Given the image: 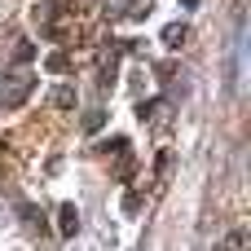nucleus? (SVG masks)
<instances>
[{"label":"nucleus","instance_id":"nucleus-1","mask_svg":"<svg viewBox=\"0 0 251 251\" xmlns=\"http://www.w3.org/2000/svg\"><path fill=\"white\" fill-rule=\"evenodd\" d=\"M31 84H35V71H26V66L4 71V84H0V106H4V110H18V106L31 97Z\"/></svg>","mask_w":251,"mask_h":251},{"label":"nucleus","instance_id":"nucleus-2","mask_svg":"<svg viewBox=\"0 0 251 251\" xmlns=\"http://www.w3.org/2000/svg\"><path fill=\"white\" fill-rule=\"evenodd\" d=\"M57 234H62V238H75V234H79V207H75V203H62V207H57Z\"/></svg>","mask_w":251,"mask_h":251},{"label":"nucleus","instance_id":"nucleus-3","mask_svg":"<svg viewBox=\"0 0 251 251\" xmlns=\"http://www.w3.org/2000/svg\"><path fill=\"white\" fill-rule=\"evenodd\" d=\"M221 251H251V234L238 225V229H229L225 238H221Z\"/></svg>","mask_w":251,"mask_h":251},{"label":"nucleus","instance_id":"nucleus-4","mask_svg":"<svg viewBox=\"0 0 251 251\" xmlns=\"http://www.w3.org/2000/svg\"><path fill=\"white\" fill-rule=\"evenodd\" d=\"M53 106H57V110H71V106H75V88H71V84H57V88H53Z\"/></svg>","mask_w":251,"mask_h":251},{"label":"nucleus","instance_id":"nucleus-5","mask_svg":"<svg viewBox=\"0 0 251 251\" xmlns=\"http://www.w3.org/2000/svg\"><path fill=\"white\" fill-rule=\"evenodd\" d=\"M185 40V22H172L168 31H163V44H181Z\"/></svg>","mask_w":251,"mask_h":251},{"label":"nucleus","instance_id":"nucleus-6","mask_svg":"<svg viewBox=\"0 0 251 251\" xmlns=\"http://www.w3.org/2000/svg\"><path fill=\"white\" fill-rule=\"evenodd\" d=\"M101 119H106V115H101V110H93V115L84 119V128H88V132H97V128H101Z\"/></svg>","mask_w":251,"mask_h":251},{"label":"nucleus","instance_id":"nucleus-7","mask_svg":"<svg viewBox=\"0 0 251 251\" xmlns=\"http://www.w3.org/2000/svg\"><path fill=\"white\" fill-rule=\"evenodd\" d=\"M185 4H190V9H194V4H199V0H185Z\"/></svg>","mask_w":251,"mask_h":251}]
</instances>
